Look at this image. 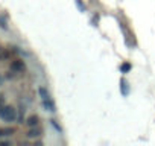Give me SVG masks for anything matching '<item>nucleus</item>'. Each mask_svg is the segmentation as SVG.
I'll return each mask as SVG.
<instances>
[{
    "instance_id": "obj_1",
    "label": "nucleus",
    "mask_w": 155,
    "mask_h": 146,
    "mask_svg": "<svg viewBox=\"0 0 155 146\" xmlns=\"http://www.w3.org/2000/svg\"><path fill=\"white\" fill-rule=\"evenodd\" d=\"M0 119L8 122V123H12L15 122L17 119V110L11 105H2L0 107Z\"/></svg>"
},
{
    "instance_id": "obj_7",
    "label": "nucleus",
    "mask_w": 155,
    "mask_h": 146,
    "mask_svg": "<svg viewBox=\"0 0 155 146\" xmlns=\"http://www.w3.org/2000/svg\"><path fill=\"white\" fill-rule=\"evenodd\" d=\"M8 55H6V52H5V49H2L0 47V59H3V58H6Z\"/></svg>"
},
{
    "instance_id": "obj_8",
    "label": "nucleus",
    "mask_w": 155,
    "mask_h": 146,
    "mask_svg": "<svg viewBox=\"0 0 155 146\" xmlns=\"http://www.w3.org/2000/svg\"><path fill=\"white\" fill-rule=\"evenodd\" d=\"M129 68H131V65H129V64H123V65H122V71H128Z\"/></svg>"
},
{
    "instance_id": "obj_4",
    "label": "nucleus",
    "mask_w": 155,
    "mask_h": 146,
    "mask_svg": "<svg viewBox=\"0 0 155 146\" xmlns=\"http://www.w3.org/2000/svg\"><path fill=\"white\" fill-rule=\"evenodd\" d=\"M43 107L46 108V111H50V113H53V111L56 110L53 99H47V101H43Z\"/></svg>"
},
{
    "instance_id": "obj_5",
    "label": "nucleus",
    "mask_w": 155,
    "mask_h": 146,
    "mask_svg": "<svg viewBox=\"0 0 155 146\" xmlns=\"http://www.w3.org/2000/svg\"><path fill=\"white\" fill-rule=\"evenodd\" d=\"M38 95H40L41 101H47V99H52V96H50V93L47 91V88H46V87H40V88H38Z\"/></svg>"
},
{
    "instance_id": "obj_2",
    "label": "nucleus",
    "mask_w": 155,
    "mask_h": 146,
    "mask_svg": "<svg viewBox=\"0 0 155 146\" xmlns=\"http://www.w3.org/2000/svg\"><path fill=\"white\" fill-rule=\"evenodd\" d=\"M11 70H12L14 73H23V71L26 70L25 61H21V59H14V61L11 62Z\"/></svg>"
},
{
    "instance_id": "obj_3",
    "label": "nucleus",
    "mask_w": 155,
    "mask_h": 146,
    "mask_svg": "<svg viewBox=\"0 0 155 146\" xmlns=\"http://www.w3.org/2000/svg\"><path fill=\"white\" fill-rule=\"evenodd\" d=\"M26 123H28V126H31V128L38 126V123H40V117H38L37 114H32V116H29V117H28Z\"/></svg>"
},
{
    "instance_id": "obj_6",
    "label": "nucleus",
    "mask_w": 155,
    "mask_h": 146,
    "mask_svg": "<svg viewBox=\"0 0 155 146\" xmlns=\"http://www.w3.org/2000/svg\"><path fill=\"white\" fill-rule=\"evenodd\" d=\"M40 134H41V129H40V128H35V126H34V129H31V131L28 132L29 137H38Z\"/></svg>"
},
{
    "instance_id": "obj_9",
    "label": "nucleus",
    "mask_w": 155,
    "mask_h": 146,
    "mask_svg": "<svg viewBox=\"0 0 155 146\" xmlns=\"http://www.w3.org/2000/svg\"><path fill=\"white\" fill-rule=\"evenodd\" d=\"M0 84H2V76H0Z\"/></svg>"
}]
</instances>
